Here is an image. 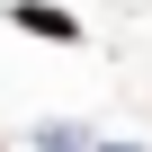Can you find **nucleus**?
Masks as SVG:
<instances>
[{
    "label": "nucleus",
    "instance_id": "obj_1",
    "mask_svg": "<svg viewBox=\"0 0 152 152\" xmlns=\"http://www.w3.org/2000/svg\"><path fill=\"white\" fill-rule=\"evenodd\" d=\"M9 27H27V36H45V45H81V18H63L54 0H18Z\"/></svg>",
    "mask_w": 152,
    "mask_h": 152
}]
</instances>
